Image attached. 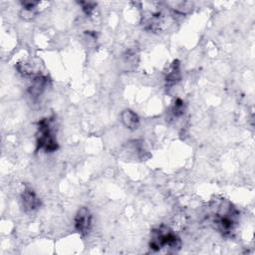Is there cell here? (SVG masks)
<instances>
[{
  "label": "cell",
  "mask_w": 255,
  "mask_h": 255,
  "mask_svg": "<svg viewBox=\"0 0 255 255\" xmlns=\"http://www.w3.org/2000/svg\"><path fill=\"white\" fill-rule=\"evenodd\" d=\"M179 80H180L179 62L177 60H174L166 72L165 82L168 86H172V85L176 84Z\"/></svg>",
  "instance_id": "8"
},
{
  "label": "cell",
  "mask_w": 255,
  "mask_h": 255,
  "mask_svg": "<svg viewBox=\"0 0 255 255\" xmlns=\"http://www.w3.org/2000/svg\"><path fill=\"white\" fill-rule=\"evenodd\" d=\"M185 111V106H184V102L181 99H177L172 107L170 108V115L173 118H179L184 114Z\"/></svg>",
  "instance_id": "9"
},
{
  "label": "cell",
  "mask_w": 255,
  "mask_h": 255,
  "mask_svg": "<svg viewBox=\"0 0 255 255\" xmlns=\"http://www.w3.org/2000/svg\"><path fill=\"white\" fill-rule=\"evenodd\" d=\"M47 84H48L47 77L40 74L34 76L31 86L29 87V90H28L30 97H32L33 99H36L40 95H42V93L47 87Z\"/></svg>",
  "instance_id": "6"
},
{
  "label": "cell",
  "mask_w": 255,
  "mask_h": 255,
  "mask_svg": "<svg viewBox=\"0 0 255 255\" xmlns=\"http://www.w3.org/2000/svg\"><path fill=\"white\" fill-rule=\"evenodd\" d=\"M122 123L128 129H136L139 126V118L138 116L131 110L127 109L124 110L121 114Z\"/></svg>",
  "instance_id": "7"
},
{
  "label": "cell",
  "mask_w": 255,
  "mask_h": 255,
  "mask_svg": "<svg viewBox=\"0 0 255 255\" xmlns=\"http://www.w3.org/2000/svg\"><path fill=\"white\" fill-rule=\"evenodd\" d=\"M207 219L210 224L222 236L231 238L234 236L240 219V212L226 198H214L210 201L207 207Z\"/></svg>",
  "instance_id": "1"
},
{
  "label": "cell",
  "mask_w": 255,
  "mask_h": 255,
  "mask_svg": "<svg viewBox=\"0 0 255 255\" xmlns=\"http://www.w3.org/2000/svg\"><path fill=\"white\" fill-rule=\"evenodd\" d=\"M37 150L42 149L45 152H53L58 149V141L52 128V120L42 119L38 123L36 134Z\"/></svg>",
  "instance_id": "3"
},
{
  "label": "cell",
  "mask_w": 255,
  "mask_h": 255,
  "mask_svg": "<svg viewBox=\"0 0 255 255\" xmlns=\"http://www.w3.org/2000/svg\"><path fill=\"white\" fill-rule=\"evenodd\" d=\"M74 227L82 236L88 235L92 228V214L89 208L82 206L78 209L74 218Z\"/></svg>",
  "instance_id": "4"
},
{
  "label": "cell",
  "mask_w": 255,
  "mask_h": 255,
  "mask_svg": "<svg viewBox=\"0 0 255 255\" xmlns=\"http://www.w3.org/2000/svg\"><path fill=\"white\" fill-rule=\"evenodd\" d=\"M81 5H82V7H83L84 12H85L87 15H90V14L93 12V10H94V8H95V6H96V4H95V3H92V2H81Z\"/></svg>",
  "instance_id": "10"
},
{
  "label": "cell",
  "mask_w": 255,
  "mask_h": 255,
  "mask_svg": "<svg viewBox=\"0 0 255 255\" xmlns=\"http://www.w3.org/2000/svg\"><path fill=\"white\" fill-rule=\"evenodd\" d=\"M181 247V240L178 235L168 226L160 225L150 232L149 248L158 252L165 249L167 252H176Z\"/></svg>",
  "instance_id": "2"
},
{
  "label": "cell",
  "mask_w": 255,
  "mask_h": 255,
  "mask_svg": "<svg viewBox=\"0 0 255 255\" xmlns=\"http://www.w3.org/2000/svg\"><path fill=\"white\" fill-rule=\"evenodd\" d=\"M21 200H22L23 208L27 212L35 211L41 205L40 198L37 196L36 192L31 187L24 188V190L21 194Z\"/></svg>",
  "instance_id": "5"
}]
</instances>
